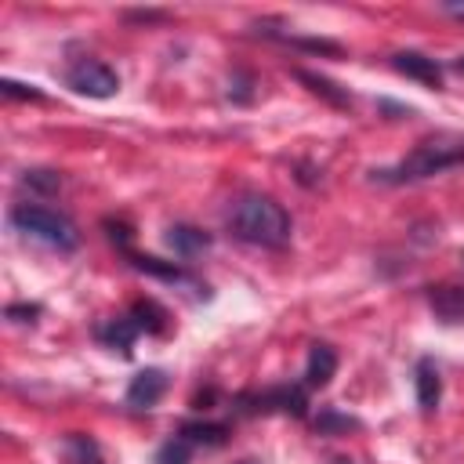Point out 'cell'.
Returning a JSON list of instances; mask_svg holds the SVG:
<instances>
[{"mask_svg": "<svg viewBox=\"0 0 464 464\" xmlns=\"http://www.w3.org/2000/svg\"><path fill=\"white\" fill-rule=\"evenodd\" d=\"M225 225L236 239H243L250 246H265V250H283L294 236V221H290L286 207L261 192H243L239 199H232Z\"/></svg>", "mask_w": 464, "mask_h": 464, "instance_id": "1", "label": "cell"}, {"mask_svg": "<svg viewBox=\"0 0 464 464\" xmlns=\"http://www.w3.org/2000/svg\"><path fill=\"white\" fill-rule=\"evenodd\" d=\"M453 167H464V138L460 134H435L413 145V152H406L399 163L373 170L370 178L381 185H413V181H428L435 174H446Z\"/></svg>", "mask_w": 464, "mask_h": 464, "instance_id": "2", "label": "cell"}, {"mask_svg": "<svg viewBox=\"0 0 464 464\" xmlns=\"http://www.w3.org/2000/svg\"><path fill=\"white\" fill-rule=\"evenodd\" d=\"M7 218H11V225L22 236L40 239L51 250H76V243H80V232H76L72 218L62 214V210H54V207H47V203H29V199L25 203H14Z\"/></svg>", "mask_w": 464, "mask_h": 464, "instance_id": "3", "label": "cell"}, {"mask_svg": "<svg viewBox=\"0 0 464 464\" xmlns=\"http://www.w3.org/2000/svg\"><path fill=\"white\" fill-rule=\"evenodd\" d=\"M232 410L239 417H265V413L308 417V388L304 384H276L265 392H239L232 399Z\"/></svg>", "mask_w": 464, "mask_h": 464, "instance_id": "4", "label": "cell"}, {"mask_svg": "<svg viewBox=\"0 0 464 464\" xmlns=\"http://www.w3.org/2000/svg\"><path fill=\"white\" fill-rule=\"evenodd\" d=\"M65 83L76 91V94H87V98H112L120 91V76L112 65H105L102 58H72L65 65Z\"/></svg>", "mask_w": 464, "mask_h": 464, "instance_id": "5", "label": "cell"}, {"mask_svg": "<svg viewBox=\"0 0 464 464\" xmlns=\"http://www.w3.org/2000/svg\"><path fill=\"white\" fill-rule=\"evenodd\" d=\"M167 384H170V381H167V373H163L160 366H145V370H138V373L130 377L123 402H127L130 410H152V406L163 399Z\"/></svg>", "mask_w": 464, "mask_h": 464, "instance_id": "6", "label": "cell"}, {"mask_svg": "<svg viewBox=\"0 0 464 464\" xmlns=\"http://www.w3.org/2000/svg\"><path fill=\"white\" fill-rule=\"evenodd\" d=\"M392 69L410 76V80H417V83H424V87H435V91L442 87V65L424 51H395L392 54Z\"/></svg>", "mask_w": 464, "mask_h": 464, "instance_id": "7", "label": "cell"}, {"mask_svg": "<svg viewBox=\"0 0 464 464\" xmlns=\"http://www.w3.org/2000/svg\"><path fill=\"white\" fill-rule=\"evenodd\" d=\"M413 388H417V406L424 413H435L439 402H442V373H439L435 359H428V355L417 359V366H413Z\"/></svg>", "mask_w": 464, "mask_h": 464, "instance_id": "8", "label": "cell"}, {"mask_svg": "<svg viewBox=\"0 0 464 464\" xmlns=\"http://www.w3.org/2000/svg\"><path fill=\"white\" fill-rule=\"evenodd\" d=\"M428 308L442 323H464V286H457V283L428 286Z\"/></svg>", "mask_w": 464, "mask_h": 464, "instance_id": "9", "label": "cell"}, {"mask_svg": "<svg viewBox=\"0 0 464 464\" xmlns=\"http://www.w3.org/2000/svg\"><path fill=\"white\" fill-rule=\"evenodd\" d=\"M94 337H98L102 344L120 348L123 355H130V344L141 337V330H138V323L123 312V315H112V319H102V323L94 326Z\"/></svg>", "mask_w": 464, "mask_h": 464, "instance_id": "10", "label": "cell"}, {"mask_svg": "<svg viewBox=\"0 0 464 464\" xmlns=\"http://www.w3.org/2000/svg\"><path fill=\"white\" fill-rule=\"evenodd\" d=\"M334 373H337V352L326 341H315L304 362V388H326Z\"/></svg>", "mask_w": 464, "mask_h": 464, "instance_id": "11", "label": "cell"}, {"mask_svg": "<svg viewBox=\"0 0 464 464\" xmlns=\"http://www.w3.org/2000/svg\"><path fill=\"white\" fill-rule=\"evenodd\" d=\"M210 232L196 228V225H170L167 228V246L178 254V257H199L210 250Z\"/></svg>", "mask_w": 464, "mask_h": 464, "instance_id": "12", "label": "cell"}, {"mask_svg": "<svg viewBox=\"0 0 464 464\" xmlns=\"http://www.w3.org/2000/svg\"><path fill=\"white\" fill-rule=\"evenodd\" d=\"M178 435L192 446H225L232 428L221 420H185V424H178Z\"/></svg>", "mask_w": 464, "mask_h": 464, "instance_id": "13", "label": "cell"}, {"mask_svg": "<svg viewBox=\"0 0 464 464\" xmlns=\"http://www.w3.org/2000/svg\"><path fill=\"white\" fill-rule=\"evenodd\" d=\"M127 261H130V268L149 272V276H156V279H167V283H192V286H199V283H196L181 265H174V261H160V257L134 254V250H127Z\"/></svg>", "mask_w": 464, "mask_h": 464, "instance_id": "14", "label": "cell"}, {"mask_svg": "<svg viewBox=\"0 0 464 464\" xmlns=\"http://www.w3.org/2000/svg\"><path fill=\"white\" fill-rule=\"evenodd\" d=\"M294 76H297L301 83H308V91H312V94L326 98L330 105H337V109H352V94H348L344 87H337L334 80H326L323 72H312V69H294Z\"/></svg>", "mask_w": 464, "mask_h": 464, "instance_id": "15", "label": "cell"}, {"mask_svg": "<svg viewBox=\"0 0 464 464\" xmlns=\"http://www.w3.org/2000/svg\"><path fill=\"white\" fill-rule=\"evenodd\" d=\"M62 450H65L69 464H105L102 446H98L87 431H65V435H62Z\"/></svg>", "mask_w": 464, "mask_h": 464, "instance_id": "16", "label": "cell"}, {"mask_svg": "<svg viewBox=\"0 0 464 464\" xmlns=\"http://www.w3.org/2000/svg\"><path fill=\"white\" fill-rule=\"evenodd\" d=\"M127 315L138 323V330L141 334H163L167 330V308H160L152 297H145V301H134L130 308H127Z\"/></svg>", "mask_w": 464, "mask_h": 464, "instance_id": "17", "label": "cell"}, {"mask_svg": "<svg viewBox=\"0 0 464 464\" xmlns=\"http://www.w3.org/2000/svg\"><path fill=\"white\" fill-rule=\"evenodd\" d=\"M312 428L319 435H348V431L359 428V420L348 417V413H337V410H319V417L312 420Z\"/></svg>", "mask_w": 464, "mask_h": 464, "instance_id": "18", "label": "cell"}, {"mask_svg": "<svg viewBox=\"0 0 464 464\" xmlns=\"http://www.w3.org/2000/svg\"><path fill=\"white\" fill-rule=\"evenodd\" d=\"M192 442H185L181 435H170L160 450H156V464H192Z\"/></svg>", "mask_w": 464, "mask_h": 464, "instance_id": "19", "label": "cell"}, {"mask_svg": "<svg viewBox=\"0 0 464 464\" xmlns=\"http://www.w3.org/2000/svg\"><path fill=\"white\" fill-rule=\"evenodd\" d=\"M22 185L25 188H36V192H58L62 188V178L54 170H25Z\"/></svg>", "mask_w": 464, "mask_h": 464, "instance_id": "20", "label": "cell"}, {"mask_svg": "<svg viewBox=\"0 0 464 464\" xmlns=\"http://www.w3.org/2000/svg\"><path fill=\"white\" fill-rule=\"evenodd\" d=\"M0 94H4V98H29V102H44V94H40L33 83H18V80H4V83H0Z\"/></svg>", "mask_w": 464, "mask_h": 464, "instance_id": "21", "label": "cell"}, {"mask_svg": "<svg viewBox=\"0 0 464 464\" xmlns=\"http://www.w3.org/2000/svg\"><path fill=\"white\" fill-rule=\"evenodd\" d=\"M102 228H105V236H109V243H116L123 254L130 250V228H127L123 221H112V218H105V221H102Z\"/></svg>", "mask_w": 464, "mask_h": 464, "instance_id": "22", "label": "cell"}, {"mask_svg": "<svg viewBox=\"0 0 464 464\" xmlns=\"http://www.w3.org/2000/svg\"><path fill=\"white\" fill-rule=\"evenodd\" d=\"M18 315H25V323H33V315H40V304H7V319H18Z\"/></svg>", "mask_w": 464, "mask_h": 464, "instance_id": "23", "label": "cell"}, {"mask_svg": "<svg viewBox=\"0 0 464 464\" xmlns=\"http://www.w3.org/2000/svg\"><path fill=\"white\" fill-rule=\"evenodd\" d=\"M127 18L130 22H156V18H163V11H130Z\"/></svg>", "mask_w": 464, "mask_h": 464, "instance_id": "24", "label": "cell"}, {"mask_svg": "<svg viewBox=\"0 0 464 464\" xmlns=\"http://www.w3.org/2000/svg\"><path fill=\"white\" fill-rule=\"evenodd\" d=\"M453 69H457V72L464 76V54H460V58H453Z\"/></svg>", "mask_w": 464, "mask_h": 464, "instance_id": "25", "label": "cell"}, {"mask_svg": "<svg viewBox=\"0 0 464 464\" xmlns=\"http://www.w3.org/2000/svg\"><path fill=\"white\" fill-rule=\"evenodd\" d=\"M450 14H457V18H464V7H446Z\"/></svg>", "mask_w": 464, "mask_h": 464, "instance_id": "26", "label": "cell"}, {"mask_svg": "<svg viewBox=\"0 0 464 464\" xmlns=\"http://www.w3.org/2000/svg\"><path fill=\"white\" fill-rule=\"evenodd\" d=\"M236 464H261V460H254V457H243V460H236Z\"/></svg>", "mask_w": 464, "mask_h": 464, "instance_id": "27", "label": "cell"}, {"mask_svg": "<svg viewBox=\"0 0 464 464\" xmlns=\"http://www.w3.org/2000/svg\"><path fill=\"white\" fill-rule=\"evenodd\" d=\"M460 261H464V250H460Z\"/></svg>", "mask_w": 464, "mask_h": 464, "instance_id": "28", "label": "cell"}]
</instances>
